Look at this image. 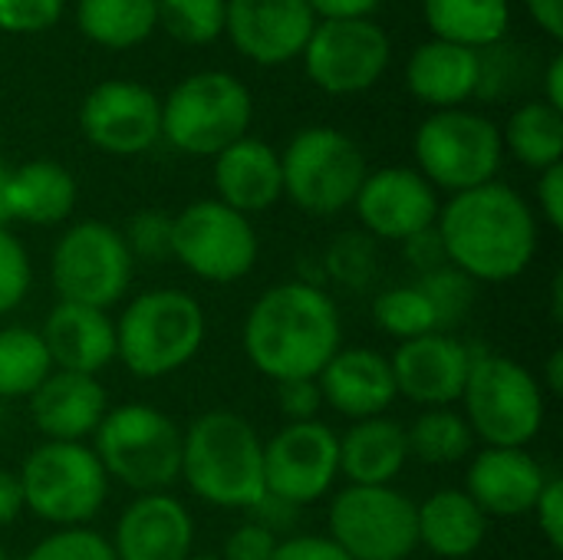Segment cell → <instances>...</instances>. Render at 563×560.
I'll return each instance as SVG.
<instances>
[{"label": "cell", "mask_w": 563, "mask_h": 560, "mask_svg": "<svg viewBox=\"0 0 563 560\" xmlns=\"http://www.w3.org/2000/svg\"><path fill=\"white\" fill-rule=\"evenodd\" d=\"M135 274V257L125 248L119 228L106 221L69 224L49 254V281L59 300L109 310L119 304Z\"/></svg>", "instance_id": "11"}, {"label": "cell", "mask_w": 563, "mask_h": 560, "mask_svg": "<svg viewBox=\"0 0 563 560\" xmlns=\"http://www.w3.org/2000/svg\"><path fill=\"white\" fill-rule=\"evenodd\" d=\"M501 145L528 168L544 172L563 158V112L544 99L525 102L505 125Z\"/></svg>", "instance_id": "32"}, {"label": "cell", "mask_w": 563, "mask_h": 560, "mask_svg": "<svg viewBox=\"0 0 563 560\" xmlns=\"http://www.w3.org/2000/svg\"><path fill=\"white\" fill-rule=\"evenodd\" d=\"M277 545H280V538L271 528H264L261 521L247 518L244 525H238L228 535L221 560H271L274 551H277Z\"/></svg>", "instance_id": "43"}, {"label": "cell", "mask_w": 563, "mask_h": 560, "mask_svg": "<svg viewBox=\"0 0 563 560\" xmlns=\"http://www.w3.org/2000/svg\"><path fill=\"white\" fill-rule=\"evenodd\" d=\"M33 287V264L23 241L0 228V317L13 314Z\"/></svg>", "instance_id": "41"}, {"label": "cell", "mask_w": 563, "mask_h": 560, "mask_svg": "<svg viewBox=\"0 0 563 560\" xmlns=\"http://www.w3.org/2000/svg\"><path fill=\"white\" fill-rule=\"evenodd\" d=\"M406 83L419 102L435 109H459L482 86V56L478 50L459 43L429 40L409 56Z\"/></svg>", "instance_id": "26"}, {"label": "cell", "mask_w": 563, "mask_h": 560, "mask_svg": "<svg viewBox=\"0 0 563 560\" xmlns=\"http://www.w3.org/2000/svg\"><path fill=\"white\" fill-rule=\"evenodd\" d=\"M406 442H409V459H419L422 465H459L475 452V436L455 406L426 409L406 429Z\"/></svg>", "instance_id": "33"}, {"label": "cell", "mask_w": 563, "mask_h": 560, "mask_svg": "<svg viewBox=\"0 0 563 560\" xmlns=\"http://www.w3.org/2000/svg\"><path fill=\"white\" fill-rule=\"evenodd\" d=\"M254 102L231 73H195L162 102V135L185 155H218L247 135Z\"/></svg>", "instance_id": "8"}, {"label": "cell", "mask_w": 563, "mask_h": 560, "mask_svg": "<svg viewBox=\"0 0 563 560\" xmlns=\"http://www.w3.org/2000/svg\"><path fill=\"white\" fill-rule=\"evenodd\" d=\"M544 396H558L563 389V350H554L548 366H544V383H541Z\"/></svg>", "instance_id": "53"}, {"label": "cell", "mask_w": 563, "mask_h": 560, "mask_svg": "<svg viewBox=\"0 0 563 560\" xmlns=\"http://www.w3.org/2000/svg\"><path fill=\"white\" fill-rule=\"evenodd\" d=\"M7 182H10V168H7V162L0 158V228H7Z\"/></svg>", "instance_id": "54"}, {"label": "cell", "mask_w": 563, "mask_h": 560, "mask_svg": "<svg viewBox=\"0 0 563 560\" xmlns=\"http://www.w3.org/2000/svg\"><path fill=\"white\" fill-rule=\"evenodd\" d=\"M125 248L135 261H168L172 257V215L158 208L135 211L122 231Z\"/></svg>", "instance_id": "40"}, {"label": "cell", "mask_w": 563, "mask_h": 560, "mask_svg": "<svg viewBox=\"0 0 563 560\" xmlns=\"http://www.w3.org/2000/svg\"><path fill=\"white\" fill-rule=\"evenodd\" d=\"M422 13L435 40L482 50L508 33V0H422Z\"/></svg>", "instance_id": "30"}, {"label": "cell", "mask_w": 563, "mask_h": 560, "mask_svg": "<svg viewBox=\"0 0 563 560\" xmlns=\"http://www.w3.org/2000/svg\"><path fill=\"white\" fill-rule=\"evenodd\" d=\"M419 175L442 191H472L495 182L505 145L501 129L468 109H439L416 132Z\"/></svg>", "instance_id": "10"}, {"label": "cell", "mask_w": 563, "mask_h": 560, "mask_svg": "<svg viewBox=\"0 0 563 560\" xmlns=\"http://www.w3.org/2000/svg\"><path fill=\"white\" fill-rule=\"evenodd\" d=\"M76 23L106 50H132L158 26V0H79Z\"/></svg>", "instance_id": "31"}, {"label": "cell", "mask_w": 563, "mask_h": 560, "mask_svg": "<svg viewBox=\"0 0 563 560\" xmlns=\"http://www.w3.org/2000/svg\"><path fill=\"white\" fill-rule=\"evenodd\" d=\"M261 241L251 218L201 198L172 215V257L205 284H234L257 264Z\"/></svg>", "instance_id": "13"}, {"label": "cell", "mask_w": 563, "mask_h": 560, "mask_svg": "<svg viewBox=\"0 0 563 560\" xmlns=\"http://www.w3.org/2000/svg\"><path fill=\"white\" fill-rule=\"evenodd\" d=\"M538 211H541V218H544L554 231H561L563 228V162L561 165H551V168H544V172H541V178H538Z\"/></svg>", "instance_id": "48"}, {"label": "cell", "mask_w": 563, "mask_h": 560, "mask_svg": "<svg viewBox=\"0 0 563 560\" xmlns=\"http://www.w3.org/2000/svg\"><path fill=\"white\" fill-rule=\"evenodd\" d=\"M475 353L452 333L406 340L389 356L396 393L422 409H449L462 399Z\"/></svg>", "instance_id": "18"}, {"label": "cell", "mask_w": 563, "mask_h": 560, "mask_svg": "<svg viewBox=\"0 0 563 560\" xmlns=\"http://www.w3.org/2000/svg\"><path fill=\"white\" fill-rule=\"evenodd\" d=\"M208 333L205 307L175 287L135 294L115 320V360L135 380H165L188 366Z\"/></svg>", "instance_id": "4"}, {"label": "cell", "mask_w": 563, "mask_h": 560, "mask_svg": "<svg viewBox=\"0 0 563 560\" xmlns=\"http://www.w3.org/2000/svg\"><path fill=\"white\" fill-rule=\"evenodd\" d=\"M0 560H10L7 558V551H3V545H0Z\"/></svg>", "instance_id": "57"}, {"label": "cell", "mask_w": 563, "mask_h": 560, "mask_svg": "<svg viewBox=\"0 0 563 560\" xmlns=\"http://www.w3.org/2000/svg\"><path fill=\"white\" fill-rule=\"evenodd\" d=\"M63 17V0H0V30L40 33Z\"/></svg>", "instance_id": "42"}, {"label": "cell", "mask_w": 563, "mask_h": 560, "mask_svg": "<svg viewBox=\"0 0 563 560\" xmlns=\"http://www.w3.org/2000/svg\"><path fill=\"white\" fill-rule=\"evenodd\" d=\"M313 26L317 13L307 0H228L224 13L234 50L261 66L297 59Z\"/></svg>", "instance_id": "19"}, {"label": "cell", "mask_w": 563, "mask_h": 560, "mask_svg": "<svg viewBox=\"0 0 563 560\" xmlns=\"http://www.w3.org/2000/svg\"><path fill=\"white\" fill-rule=\"evenodd\" d=\"M459 403L475 442L492 449H528L548 416L541 380L525 363L498 353H475Z\"/></svg>", "instance_id": "5"}, {"label": "cell", "mask_w": 563, "mask_h": 560, "mask_svg": "<svg viewBox=\"0 0 563 560\" xmlns=\"http://www.w3.org/2000/svg\"><path fill=\"white\" fill-rule=\"evenodd\" d=\"M20 560H115L106 535L82 528H56L53 535L40 538Z\"/></svg>", "instance_id": "39"}, {"label": "cell", "mask_w": 563, "mask_h": 560, "mask_svg": "<svg viewBox=\"0 0 563 560\" xmlns=\"http://www.w3.org/2000/svg\"><path fill=\"white\" fill-rule=\"evenodd\" d=\"M356 218L373 241H409L426 231L439 218L435 188L416 172L402 165H389L379 172H366L356 198Z\"/></svg>", "instance_id": "17"}, {"label": "cell", "mask_w": 563, "mask_h": 560, "mask_svg": "<svg viewBox=\"0 0 563 560\" xmlns=\"http://www.w3.org/2000/svg\"><path fill=\"white\" fill-rule=\"evenodd\" d=\"M53 373V360L40 330L3 327L0 330V399H30L36 386Z\"/></svg>", "instance_id": "34"}, {"label": "cell", "mask_w": 563, "mask_h": 560, "mask_svg": "<svg viewBox=\"0 0 563 560\" xmlns=\"http://www.w3.org/2000/svg\"><path fill=\"white\" fill-rule=\"evenodd\" d=\"M327 528L350 560H409L419 548L416 502L396 485H346L330 502Z\"/></svg>", "instance_id": "12"}, {"label": "cell", "mask_w": 563, "mask_h": 560, "mask_svg": "<svg viewBox=\"0 0 563 560\" xmlns=\"http://www.w3.org/2000/svg\"><path fill=\"white\" fill-rule=\"evenodd\" d=\"M214 188L218 201L238 215H261L284 198L280 155L267 142L244 135L214 155Z\"/></svg>", "instance_id": "25"}, {"label": "cell", "mask_w": 563, "mask_h": 560, "mask_svg": "<svg viewBox=\"0 0 563 560\" xmlns=\"http://www.w3.org/2000/svg\"><path fill=\"white\" fill-rule=\"evenodd\" d=\"M271 560H350L327 535H294L284 538Z\"/></svg>", "instance_id": "47"}, {"label": "cell", "mask_w": 563, "mask_h": 560, "mask_svg": "<svg viewBox=\"0 0 563 560\" xmlns=\"http://www.w3.org/2000/svg\"><path fill=\"white\" fill-rule=\"evenodd\" d=\"M109 545L115 560H188L195 554V518L168 492L139 495L119 515Z\"/></svg>", "instance_id": "20"}, {"label": "cell", "mask_w": 563, "mask_h": 560, "mask_svg": "<svg viewBox=\"0 0 563 560\" xmlns=\"http://www.w3.org/2000/svg\"><path fill=\"white\" fill-rule=\"evenodd\" d=\"M79 129L106 155H142L162 139V102L142 83L106 79L86 92Z\"/></svg>", "instance_id": "16"}, {"label": "cell", "mask_w": 563, "mask_h": 560, "mask_svg": "<svg viewBox=\"0 0 563 560\" xmlns=\"http://www.w3.org/2000/svg\"><path fill=\"white\" fill-rule=\"evenodd\" d=\"M551 300H554V310H551V314H554V320L561 323V320H563V277H561V274L554 277V287H551Z\"/></svg>", "instance_id": "55"}, {"label": "cell", "mask_w": 563, "mask_h": 560, "mask_svg": "<svg viewBox=\"0 0 563 560\" xmlns=\"http://www.w3.org/2000/svg\"><path fill=\"white\" fill-rule=\"evenodd\" d=\"M366 172L363 149L346 132L330 125L297 132L280 155L284 195L313 218H330L353 208Z\"/></svg>", "instance_id": "9"}, {"label": "cell", "mask_w": 563, "mask_h": 560, "mask_svg": "<svg viewBox=\"0 0 563 560\" xmlns=\"http://www.w3.org/2000/svg\"><path fill=\"white\" fill-rule=\"evenodd\" d=\"M307 76L330 96H353L379 83L393 46L386 30L369 17L317 20L303 46Z\"/></svg>", "instance_id": "14"}, {"label": "cell", "mask_w": 563, "mask_h": 560, "mask_svg": "<svg viewBox=\"0 0 563 560\" xmlns=\"http://www.w3.org/2000/svg\"><path fill=\"white\" fill-rule=\"evenodd\" d=\"M327 274L343 290H366L379 274V248L366 231H343L327 248Z\"/></svg>", "instance_id": "37"}, {"label": "cell", "mask_w": 563, "mask_h": 560, "mask_svg": "<svg viewBox=\"0 0 563 560\" xmlns=\"http://www.w3.org/2000/svg\"><path fill=\"white\" fill-rule=\"evenodd\" d=\"M26 403L43 442H86L112 409L99 376L63 370H53Z\"/></svg>", "instance_id": "23"}, {"label": "cell", "mask_w": 563, "mask_h": 560, "mask_svg": "<svg viewBox=\"0 0 563 560\" xmlns=\"http://www.w3.org/2000/svg\"><path fill=\"white\" fill-rule=\"evenodd\" d=\"M76 208V178L49 158L23 162L10 168L7 182V218L33 228L63 224Z\"/></svg>", "instance_id": "29"}, {"label": "cell", "mask_w": 563, "mask_h": 560, "mask_svg": "<svg viewBox=\"0 0 563 560\" xmlns=\"http://www.w3.org/2000/svg\"><path fill=\"white\" fill-rule=\"evenodd\" d=\"M340 479V436L313 422H287L264 442V492L294 508L317 505Z\"/></svg>", "instance_id": "15"}, {"label": "cell", "mask_w": 563, "mask_h": 560, "mask_svg": "<svg viewBox=\"0 0 563 560\" xmlns=\"http://www.w3.org/2000/svg\"><path fill=\"white\" fill-rule=\"evenodd\" d=\"M317 17L343 20V17H369L383 0H307Z\"/></svg>", "instance_id": "49"}, {"label": "cell", "mask_w": 563, "mask_h": 560, "mask_svg": "<svg viewBox=\"0 0 563 560\" xmlns=\"http://www.w3.org/2000/svg\"><path fill=\"white\" fill-rule=\"evenodd\" d=\"M406 465V426L389 416L360 419L340 436V475L350 485H393Z\"/></svg>", "instance_id": "28"}, {"label": "cell", "mask_w": 563, "mask_h": 560, "mask_svg": "<svg viewBox=\"0 0 563 560\" xmlns=\"http://www.w3.org/2000/svg\"><path fill=\"white\" fill-rule=\"evenodd\" d=\"M528 3V13L534 17V23L548 33V36H554V40H561L563 36V0H525Z\"/></svg>", "instance_id": "51"}, {"label": "cell", "mask_w": 563, "mask_h": 560, "mask_svg": "<svg viewBox=\"0 0 563 560\" xmlns=\"http://www.w3.org/2000/svg\"><path fill=\"white\" fill-rule=\"evenodd\" d=\"M534 521H538V531L544 535V541L561 551L563 548V479L561 475H548L538 502H534Z\"/></svg>", "instance_id": "45"}, {"label": "cell", "mask_w": 563, "mask_h": 560, "mask_svg": "<svg viewBox=\"0 0 563 560\" xmlns=\"http://www.w3.org/2000/svg\"><path fill=\"white\" fill-rule=\"evenodd\" d=\"M435 231L449 264L475 284H508L538 254V215L501 182L452 195L439 208Z\"/></svg>", "instance_id": "1"}, {"label": "cell", "mask_w": 563, "mask_h": 560, "mask_svg": "<svg viewBox=\"0 0 563 560\" xmlns=\"http://www.w3.org/2000/svg\"><path fill=\"white\" fill-rule=\"evenodd\" d=\"M416 284L422 287V294L432 304L439 333H452V330H459L468 320V314L475 307V281L472 277H465L462 271L445 264L439 271L422 274Z\"/></svg>", "instance_id": "38"}, {"label": "cell", "mask_w": 563, "mask_h": 560, "mask_svg": "<svg viewBox=\"0 0 563 560\" xmlns=\"http://www.w3.org/2000/svg\"><path fill=\"white\" fill-rule=\"evenodd\" d=\"M188 560H221V558H218V554H191Z\"/></svg>", "instance_id": "56"}, {"label": "cell", "mask_w": 563, "mask_h": 560, "mask_svg": "<svg viewBox=\"0 0 563 560\" xmlns=\"http://www.w3.org/2000/svg\"><path fill=\"white\" fill-rule=\"evenodd\" d=\"M323 406L350 422L386 416L399 399L389 356L369 347H340L317 376Z\"/></svg>", "instance_id": "21"}, {"label": "cell", "mask_w": 563, "mask_h": 560, "mask_svg": "<svg viewBox=\"0 0 563 560\" xmlns=\"http://www.w3.org/2000/svg\"><path fill=\"white\" fill-rule=\"evenodd\" d=\"M53 370L99 376L115 360V320L109 310L59 300L40 330Z\"/></svg>", "instance_id": "24"}, {"label": "cell", "mask_w": 563, "mask_h": 560, "mask_svg": "<svg viewBox=\"0 0 563 560\" xmlns=\"http://www.w3.org/2000/svg\"><path fill=\"white\" fill-rule=\"evenodd\" d=\"M544 482L548 472L528 449L485 446L468 462L465 495L485 512V518H521L534 512Z\"/></svg>", "instance_id": "22"}, {"label": "cell", "mask_w": 563, "mask_h": 560, "mask_svg": "<svg viewBox=\"0 0 563 560\" xmlns=\"http://www.w3.org/2000/svg\"><path fill=\"white\" fill-rule=\"evenodd\" d=\"M343 347L336 300L310 281H284L264 290L244 320V353L271 383L317 380Z\"/></svg>", "instance_id": "2"}, {"label": "cell", "mask_w": 563, "mask_h": 560, "mask_svg": "<svg viewBox=\"0 0 563 560\" xmlns=\"http://www.w3.org/2000/svg\"><path fill=\"white\" fill-rule=\"evenodd\" d=\"M402 254H406V261L419 271V277L449 264V257H445V248H442V238H439L435 224H432V228H426V231H419V234H412L409 241H402Z\"/></svg>", "instance_id": "46"}, {"label": "cell", "mask_w": 563, "mask_h": 560, "mask_svg": "<svg viewBox=\"0 0 563 560\" xmlns=\"http://www.w3.org/2000/svg\"><path fill=\"white\" fill-rule=\"evenodd\" d=\"M23 515V492L16 472L0 469V528L13 525Z\"/></svg>", "instance_id": "50"}, {"label": "cell", "mask_w": 563, "mask_h": 560, "mask_svg": "<svg viewBox=\"0 0 563 560\" xmlns=\"http://www.w3.org/2000/svg\"><path fill=\"white\" fill-rule=\"evenodd\" d=\"M16 479L23 512L56 528L89 525L109 498V475L86 442H40Z\"/></svg>", "instance_id": "7"}, {"label": "cell", "mask_w": 563, "mask_h": 560, "mask_svg": "<svg viewBox=\"0 0 563 560\" xmlns=\"http://www.w3.org/2000/svg\"><path fill=\"white\" fill-rule=\"evenodd\" d=\"M544 102L563 112V56L558 53L548 63V79H544Z\"/></svg>", "instance_id": "52"}, {"label": "cell", "mask_w": 563, "mask_h": 560, "mask_svg": "<svg viewBox=\"0 0 563 560\" xmlns=\"http://www.w3.org/2000/svg\"><path fill=\"white\" fill-rule=\"evenodd\" d=\"M195 498L228 512H251L264 492V439L228 409L201 413L181 429V479Z\"/></svg>", "instance_id": "3"}, {"label": "cell", "mask_w": 563, "mask_h": 560, "mask_svg": "<svg viewBox=\"0 0 563 560\" xmlns=\"http://www.w3.org/2000/svg\"><path fill=\"white\" fill-rule=\"evenodd\" d=\"M373 323L386 337H393L399 343L426 337V333H439L432 304H429V297L422 294L419 284H399V287H389V290L376 294Z\"/></svg>", "instance_id": "35"}, {"label": "cell", "mask_w": 563, "mask_h": 560, "mask_svg": "<svg viewBox=\"0 0 563 560\" xmlns=\"http://www.w3.org/2000/svg\"><path fill=\"white\" fill-rule=\"evenodd\" d=\"M416 535L419 548L435 558L468 560L488 538V518L465 488H439L416 502Z\"/></svg>", "instance_id": "27"}, {"label": "cell", "mask_w": 563, "mask_h": 560, "mask_svg": "<svg viewBox=\"0 0 563 560\" xmlns=\"http://www.w3.org/2000/svg\"><path fill=\"white\" fill-rule=\"evenodd\" d=\"M92 452L109 482L115 479L135 495L168 492L181 479V429L145 403L109 409L92 436Z\"/></svg>", "instance_id": "6"}, {"label": "cell", "mask_w": 563, "mask_h": 560, "mask_svg": "<svg viewBox=\"0 0 563 560\" xmlns=\"http://www.w3.org/2000/svg\"><path fill=\"white\" fill-rule=\"evenodd\" d=\"M228 0H158V23L188 46H208L224 33Z\"/></svg>", "instance_id": "36"}, {"label": "cell", "mask_w": 563, "mask_h": 560, "mask_svg": "<svg viewBox=\"0 0 563 560\" xmlns=\"http://www.w3.org/2000/svg\"><path fill=\"white\" fill-rule=\"evenodd\" d=\"M277 386V406L287 422H313L323 409V396L317 380H284Z\"/></svg>", "instance_id": "44"}]
</instances>
